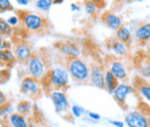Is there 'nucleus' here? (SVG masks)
<instances>
[{"label":"nucleus","instance_id":"19","mask_svg":"<svg viewBox=\"0 0 150 127\" xmlns=\"http://www.w3.org/2000/svg\"><path fill=\"white\" fill-rule=\"evenodd\" d=\"M34 104L31 101H20L15 106V112H18L20 114H23L25 117H33L34 113Z\"/></svg>","mask_w":150,"mask_h":127},{"label":"nucleus","instance_id":"40","mask_svg":"<svg viewBox=\"0 0 150 127\" xmlns=\"http://www.w3.org/2000/svg\"><path fill=\"white\" fill-rule=\"evenodd\" d=\"M38 127H46V126H38Z\"/></svg>","mask_w":150,"mask_h":127},{"label":"nucleus","instance_id":"26","mask_svg":"<svg viewBox=\"0 0 150 127\" xmlns=\"http://www.w3.org/2000/svg\"><path fill=\"white\" fill-rule=\"evenodd\" d=\"M87 112H88V111L84 109V108H82L81 105H77V104L71 105V116H72V118H74V119L81 118L82 116L87 114Z\"/></svg>","mask_w":150,"mask_h":127},{"label":"nucleus","instance_id":"39","mask_svg":"<svg viewBox=\"0 0 150 127\" xmlns=\"http://www.w3.org/2000/svg\"><path fill=\"white\" fill-rule=\"evenodd\" d=\"M29 127H38L37 125H35L34 123H30V125H29Z\"/></svg>","mask_w":150,"mask_h":127},{"label":"nucleus","instance_id":"9","mask_svg":"<svg viewBox=\"0 0 150 127\" xmlns=\"http://www.w3.org/2000/svg\"><path fill=\"white\" fill-rule=\"evenodd\" d=\"M89 81L96 88L105 89V70H104V67L98 64H93L90 66Z\"/></svg>","mask_w":150,"mask_h":127},{"label":"nucleus","instance_id":"28","mask_svg":"<svg viewBox=\"0 0 150 127\" xmlns=\"http://www.w3.org/2000/svg\"><path fill=\"white\" fill-rule=\"evenodd\" d=\"M13 9H14V7H13L11 0H0V13L11 12Z\"/></svg>","mask_w":150,"mask_h":127},{"label":"nucleus","instance_id":"34","mask_svg":"<svg viewBox=\"0 0 150 127\" xmlns=\"http://www.w3.org/2000/svg\"><path fill=\"white\" fill-rule=\"evenodd\" d=\"M15 2L21 7H24V6H28L30 4V0H15Z\"/></svg>","mask_w":150,"mask_h":127},{"label":"nucleus","instance_id":"37","mask_svg":"<svg viewBox=\"0 0 150 127\" xmlns=\"http://www.w3.org/2000/svg\"><path fill=\"white\" fill-rule=\"evenodd\" d=\"M65 0H53V5H61Z\"/></svg>","mask_w":150,"mask_h":127},{"label":"nucleus","instance_id":"3","mask_svg":"<svg viewBox=\"0 0 150 127\" xmlns=\"http://www.w3.org/2000/svg\"><path fill=\"white\" fill-rule=\"evenodd\" d=\"M18 14H19L20 18H21L23 28L27 29L30 33L42 31L45 28V26H46V20L39 13L20 11Z\"/></svg>","mask_w":150,"mask_h":127},{"label":"nucleus","instance_id":"22","mask_svg":"<svg viewBox=\"0 0 150 127\" xmlns=\"http://www.w3.org/2000/svg\"><path fill=\"white\" fill-rule=\"evenodd\" d=\"M139 73L140 77L142 79H150V59H143L139 65Z\"/></svg>","mask_w":150,"mask_h":127},{"label":"nucleus","instance_id":"7","mask_svg":"<svg viewBox=\"0 0 150 127\" xmlns=\"http://www.w3.org/2000/svg\"><path fill=\"white\" fill-rule=\"evenodd\" d=\"M124 121L127 127H150V114L142 110H131L125 114Z\"/></svg>","mask_w":150,"mask_h":127},{"label":"nucleus","instance_id":"35","mask_svg":"<svg viewBox=\"0 0 150 127\" xmlns=\"http://www.w3.org/2000/svg\"><path fill=\"white\" fill-rule=\"evenodd\" d=\"M80 9H81V7L77 4H75V2L71 4V11L72 12H80Z\"/></svg>","mask_w":150,"mask_h":127},{"label":"nucleus","instance_id":"2","mask_svg":"<svg viewBox=\"0 0 150 127\" xmlns=\"http://www.w3.org/2000/svg\"><path fill=\"white\" fill-rule=\"evenodd\" d=\"M65 66L67 67L73 81L77 83H86L89 81L90 66L80 57L65 59Z\"/></svg>","mask_w":150,"mask_h":127},{"label":"nucleus","instance_id":"38","mask_svg":"<svg viewBox=\"0 0 150 127\" xmlns=\"http://www.w3.org/2000/svg\"><path fill=\"white\" fill-rule=\"evenodd\" d=\"M133 2H143V1H147V0H131Z\"/></svg>","mask_w":150,"mask_h":127},{"label":"nucleus","instance_id":"16","mask_svg":"<svg viewBox=\"0 0 150 127\" xmlns=\"http://www.w3.org/2000/svg\"><path fill=\"white\" fill-rule=\"evenodd\" d=\"M134 38L140 42V43H147V42H150V21L149 22H144L142 24H140L134 34H133Z\"/></svg>","mask_w":150,"mask_h":127},{"label":"nucleus","instance_id":"32","mask_svg":"<svg viewBox=\"0 0 150 127\" xmlns=\"http://www.w3.org/2000/svg\"><path fill=\"white\" fill-rule=\"evenodd\" d=\"M6 103H8L7 96H6V94H5V92H2V91L0 90V108H1L2 105H5Z\"/></svg>","mask_w":150,"mask_h":127},{"label":"nucleus","instance_id":"6","mask_svg":"<svg viewBox=\"0 0 150 127\" xmlns=\"http://www.w3.org/2000/svg\"><path fill=\"white\" fill-rule=\"evenodd\" d=\"M20 91L24 96H28L30 99H37L43 92V87L39 80L28 75L22 79L20 84Z\"/></svg>","mask_w":150,"mask_h":127},{"label":"nucleus","instance_id":"29","mask_svg":"<svg viewBox=\"0 0 150 127\" xmlns=\"http://www.w3.org/2000/svg\"><path fill=\"white\" fill-rule=\"evenodd\" d=\"M6 20H7V22H8L13 28H14V27H18V26L20 24V21H21V18H20L18 13H16V14H12V15H9Z\"/></svg>","mask_w":150,"mask_h":127},{"label":"nucleus","instance_id":"23","mask_svg":"<svg viewBox=\"0 0 150 127\" xmlns=\"http://www.w3.org/2000/svg\"><path fill=\"white\" fill-rule=\"evenodd\" d=\"M52 5H53V0H36L35 2L36 9L42 13H49Z\"/></svg>","mask_w":150,"mask_h":127},{"label":"nucleus","instance_id":"25","mask_svg":"<svg viewBox=\"0 0 150 127\" xmlns=\"http://www.w3.org/2000/svg\"><path fill=\"white\" fill-rule=\"evenodd\" d=\"M14 112H15V108H14L11 103H6L5 105H2V106L0 108V119H1V120H6V119H8Z\"/></svg>","mask_w":150,"mask_h":127},{"label":"nucleus","instance_id":"15","mask_svg":"<svg viewBox=\"0 0 150 127\" xmlns=\"http://www.w3.org/2000/svg\"><path fill=\"white\" fill-rule=\"evenodd\" d=\"M132 84L137 95H140L142 98H144L148 103H150V82L146 81L142 77H135Z\"/></svg>","mask_w":150,"mask_h":127},{"label":"nucleus","instance_id":"5","mask_svg":"<svg viewBox=\"0 0 150 127\" xmlns=\"http://www.w3.org/2000/svg\"><path fill=\"white\" fill-rule=\"evenodd\" d=\"M25 65H27L28 74L30 76L39 80V81L44 77V75L46 74L47 70H49V67L46 65V61L44 60L43 55H39V53H34Z\"/></svg>","mask_w":150,"mask_h":127},{"label":"nucleus","instance_id":"20","mask_svg":"<svg viewBox=\"0 0 150 127\" xmlns=\"http://www.w3.org/2000/svg\"><path fill=\"white\" fill-rule=\"evenodd\" d=\"M16 61V57L11 49H1L0 50V65L4 66H13Z\"/></svg>","mask_w":150,"mask_h":127},{"label":"nucleus","instance_id":"1","mask_svg":"<svg viewBox=\"0 0 150 127\" xmlns=\"http://www.w3.org/2000/svg\"><path fill=\"white\" fill-rule=\"evenodd\" d=\"M71 75L64 65H56L47 70L44 77L40 80L43 90L49 92L51 90H67L71 86Z\"/></svg>","mask_w":150,"mask_h":127},{"label":"nucleus","instance_id":"33","mask_svg":"<svg viewBox=\"0 0 150 127\" xmlns=\"http://www.w3.org/2000/svg\"><path fill=\"white\" fill-rule=\"evenodd\" d=\"M89 1H91V2L96 4V5L99 7V9H100V8H103V7H104V5H105V1H106V0H89Z\"/></svg>","mask_w":150,"mask_h":127},{"label":"nucleus","instance_id":"11","mask_svg":"<svg viewBox=\"0 0 150 127\" xmlns=\"http://www.w3.org/2000/svg\"><path fill=\"white\" fill-rule=\"evenodd\" d=\"M59 53L62 55L65 59H69V58H76L81 55V49L80 46L73 43V42H62L59 44L58 46Z\"/></svg>","mask_w":150,"mask_h":127},{"label":"nucleus","instance_id":"13","mask_svg":"<svg viewBox=\"0 0 150 127\" xmlns=\"http://www.w3.org/2000/svg\"><path fill=\"white\" fill-rule=\"evenodd\" d=\"M109 71L113 73V75L120 81L125 82L128 79V71L126 68V65L121 60L113 59L109 62Z\"/></svg>","mask_w":150,"mask_h":127},{"label":"nucleus","instance_id":"18","mask_svg":"<svg viewBox=\"0 0 150 127\" xmlns=\"http://www.w3.org/2000/svg\"><path fill=\"white\" fill-rule=\"evenodd\" d=\"M114 37H115L117 39H119L120 42L127 44V45L131 44L132 40H133V38H134L131 28L127 27V26H121L118 30H115V36Z\"/></svg>","mask_w":150,"mask_h":127},{"label":"nucleus","instance_id":"27","mask_svg":"<svg viewBox=\"0 0 150 127\" xmlns=\"http://www.w3.org/2000/svg\"><path fill=\"white\" fill-rule=\"evenodd\" d=\"M98 9H99V7H98L96 4L89 1V0H86V1H84V11H86V13H87L88 15L95 16V15L97 14Z\"/></svg>","mask_w":150,"mask_h":127},{"label":"nucleus","instance_id":"31","mask_svg":"<svg viewBox=\"0 0 150 127\" xmlns=\"http://www.w3.org/2000/svg\"><path fill=\"white\" fill-rule=\"evenodd\" d=\"M109 124L112 125L113 127H125V121L122 120H109Z\"/></svg>","mask_w":150,"mask_h":127},{"label":"nucleus","instance_id":"30","mask_svg":"<svg viewBox=\"0 0 150 127\" xmlns=\"http://www.w3.org/2000/svg\"><path fill=\"white\" fill-rule=\"evenodd\" d=\"M87 116H88V119H90V120L94 121V123L99 121L100 118H102V116H100L99 113H96V112H93V111H88V112H87Z\"/></svg>","mask_w":150,"mask_h":127},{"label":"nucleus","instance_id":"10","mask_svg":"<svg viewBox=\"0 0 150 127\" xmlns=\"http://www.w3.org/2000/svg\"><path fill=\"white\" fill-rule=\"evenodd\" d=\"M105 44L108 46V49L112 52L115 57L122 58L128 55V45L120 42L119 39H117L115 37H110L105 40Z\"/></svg>","mask_w":150,"mask_h":127},{"label":"nucleus","instance_id":"24","mask_svg":"<svg viewBox=\"0 0 150 127\" xmlns=\"http://www.w3.org/2000/svg\"><path fill=\"white\" fill-rule=\"evenodd\" d=\"M13 33V27L7 22L6 18H0V36L9 37Z\"/></svg>","mask_w":150,"mask_h":127},{"label":"nucleus","instance_id":"8","mask_svg":"<svg viewBox=\"0 0 150 127\" xmlns=\"http://www.w3.org/2000/svg\"><path fill=\"white\" fill-rule=\"evenodd\" d=\"M137 92L134 89L133 84L126 83V82H120L115 90L113 91L112 96L114 101L117 102L118 105H120L124 109H127V99L129 96L136 95Z\"/></svg>","mask_w":150,"mask_h":127},{"label":"nucleus","instance_id":"4","mask_svg":"<svg viewBox=\"0 0 150 127\" xmlns=\"http://www.w3.org/2000/svg\"><path fill=\"white\" fill-rule=\"evenodd\" d=\"M50 99L53 104L54 111L58 116L66 118L67 116H71V106L68 102V97L65 90H51L49 91Z\"/></svg>","mask_w":150,"mask_h":127},{"label":"nucleus","instance_id":"36","mask_svg":"<svg viewBox=\"0 0 150 127\" xmlns=\"http://www.w3.org/2000/svg\"><path fill=\"white\" fill-rule=\"evenodd\" d=\"M4 43H5L4 38H2V36H0V50H1V49H4Z\"/></svg>","mask_w":150,"mask_h":127},{"label":"nucleus","instance_id":"17","mask_svg":"<svg viewBox=\"0 0 150 127\" xmlns=\"http://www.w3.org/2000/svg\"><path fill=\"white\" fill-rule=\"evenodd\" d=\"M7 121L12 127H29V125H30L29 118L23 116V114H20L18 112H14L7 119Z\"/></svg>","mask_w":150,"mask_h":127},{"label":"nucleus","instance_id":"14","mask_svg":"<svg viewBox=\"0 0 150 127\" xmlns=\"http://www.w3.org/2000/svg\"><path fill=\"white\" fill-rule=\"evenodd\" d=\"M102 22L111 30H118L121 26H124V21L122 18H120L118 14H115L112 11H105L103 14H102Z\"/></svg>","mask_w":150,"mask_h":127},{"label":"nucleus","instance_id":"21","mask_svg":"<svg viewBox=\"0 0 150 127\" xmlns=\"http://www.w3.org/2000/svg\"><path fill=\"white\" fill-rule=\"evenodd\" d=\"M119 83H120V81L113 75L112 72H110L109 70L105 71V90L109 94L112 95L113 91L115 90V88L118 87Z\"/></svg>","mask_w":150,"mask_h":127},{"label":"nucleus","instance_id":"12","mask_svg":"<svg viewBox=\"0 0 150 127\" xmlns=\"http://www.w3.org/2000/svg\"><path fill=\"white\" fill-rule=\"evenodd\" d=\"M14 55L16 57V61H19L21 64H27L28 60L31 58V55H34V52L31 46L28 43L20 42L14 48Z\"/></svg>","mask_w":150,"mask_h":127}]
</instances>
